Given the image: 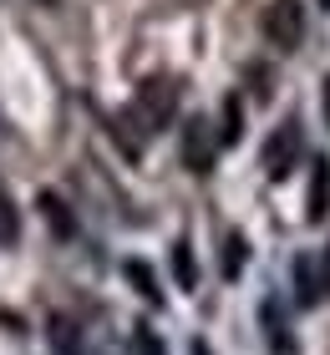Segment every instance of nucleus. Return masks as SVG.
Listing matches in <instances>:
<instances>
[{
    "label": "nucleus",
    "mask_w": 330,
    "mask_h": 355,
    "mask_svg": "<svg viewBox=\"0 0 330 355\" xmlns=\"http://www.w3.org/2000/svg\"><path fill=\"white\" fill-rule=\"evenodd\" d=\"M173 274H178V284H183V289H198V264H193L188 239H178V244H173Z\"/></svg>",
    "instance_id": "nucleus-7"
},
{
    "label": "nucleus",
    "mask_w": 330,
    "mask_h": 355,
    "mask_svg": "<svg viewBox=\"0 0 330 355\" xmlns=\"http://www.w3.org/2000/svg\"><path fill=\"white\" fill-rule=\"evenodd\" d=\"M173 112H178V82L173 76H147L127 107V122H138V132H158V127L173 122Z\"/></svg>",
    "instance_id": "nucleus-1"
},
{
    "label": "nucleus",
    "mask_w": 330,
    "mask_h": 355,
    "mask_svg": "<svg viewBox=\"0 0 330 355\" xmlns=\"http://www.w3.org/2000/svg\"><path fill=\"white\" fill-rule=\"evenodd\" d=\"M320 10H330V0H320Z\"/></svg>",
    "instance_id": "nucleus-18"
},
{
    "label": "nucleus",
    "mask_w": 330,
    "mask_h": 355,
    "mask_svg": "<svg viewBox=\"0 0 330 355\" xmlns=\"http://www.w3.org/2000/svg\"><path fill=\"white\" fill-rule=\"evenodd\" d=\"M138 355H168V350H163V340H158V335L147 330V325L138 330Z\"/></svg>",
    "instance_id": "nucleus-14"
},
{
    "label": "nucleus",
    "mask_w": 330,
    "mask_h": 355,
    "mask_svg": "<svg viewBox=\"0 0 330 355\" xmlns=\"http://www.w3.org/2000/svg\"><path fill=\"white\" fill-rule=\"evenodd\" d=\"M325 127H330V76H325Z\"/></svg>",
    "instance_id": "nucleus-16"
},
{
    "label": "nucleus",
    "mask_w": 330,
    "mask_h": 355,
    "mask_svg": "<svg viewBox=\"0 0 330 355\" xmlns=\"http://www.w3.org/2000/svg\"><path fill=\"white\" fill-rule=\"evenodd\" d=\"M300 153H305V137H300V122L290 117V122L274 127L270 142H264V173H270L274 183H279V178H290V168L300 163Z\"/></svg>",
    "instance_id": "nucleus-3"
},
{
    "label": "nucleus",
    "mask_w": 330,
    "mask_h": 355,
    "mask_svg": "<svg viewBox=\"0 0 330 355\" xmlns=\"http://www.w3.org/2000/svg\"><path fill=\"white\" fill-rule=\"evenodd\" d=\"M15 234H21V208L10 203L6 188H0V244H15Z\"/></svg>",
    "instance_id": "nucleus-9"
},
{
    "label": "nucleus",
    "mask_w": 330,
    "mask_h": 355,
    "mask_svg": "<svg viewBox=\"0 0 330 355\" xmlns=\"http://www.w3.org/2000/svg\"><path fill=\"white\" fill-rule=\"evenodd\" d=\"M259 26H264V41L274 51H295L305 41V0H270Z\"/></svg>",
    "instance_id": "nucleus-2"
},
{
    "label": "nucleus",
    "mask_w": 330,
    "mask_h": 355,
    "mask_svg": "<svg viewBox=\"0 0 330 355\" xmlns=\"http://www.w3.org/2000/svg\"><path fill=\"white\" fill-rule=\"evenodd\" d=\"M41 208H46V214H51V223H56L61 234H72V214H66V203H56L51 193H46V198H41Z\"/></svg>",
    "instance_id": "nucleus-12"
},
{
    "label": "nucleus",
    "mask_w": 330,
    "mask_h": 355,
    "mask_svg": "<svg viewBox=\"0 0 330 355\" xmlns=\"http://www.w3.org/2000/svg\"><path fill=\"white\" fill-rule=\"evenodd\" d=\"M213 153H219V137L204 117H188L183 122V168L188 173H208L213 168Z\"/></svg>",
    "instance_id": "nucleus-4"
},
{
    "label": "nucleus",
    "mask_w": 330,
    "mask_h": 355,
    "mask_svg": "<svg viewBox=\"0 0 330 355\" xmlns=\"http://www.w3.org/2000/svg\"><path fill=\"white\" fill-rule=\"evenodd\" d=\"M213 137H219V148H234V142L244 137V102L234 92H229L224 107H219V132H213Z\"/></svg>",
    "instance_id": "nucleus-6"
},
{
    "label": "nucleus",
    "mask_w": 330,
    "mask_h": 355,
    "mask_svg": "<svg viewBox=\"0 0 330 355\" xmlns=\"http://www.w3.org/2000/svg\"><path fill=\"white\" fill-rule=\"evenodd\" d=\"M193 355H208V345H204V340H193Z\"/></svg>",
    "instance_id": "nucleus-17"
},
{
    "label": "nucleus",
    "mask_w": 330,
    "mask_h": 355,
    "mask_svg": "<svg viewBox=\"0 0 330 355\" xmlns=\"http://www.w3.org/2000/svg\"><path fill=\"white\" fill-rule=\"evenodd\" d=\"M51 330H56V335H51V340H56V350H66V355H81V345H76V335H72V325H66V320H56Z\"/></svg>",
    "instance_id": "nucleus-13"
},
{
    "label": "nucleus",
    "mask_w": 330,
    "mask_h": 355,
    "mask_svg": "<svg viewBox=\"0 0 330 355\" xmlns=\"http://www.w3.org/2000/svg\"><path fill=\"white\" fill-rule=\"evenodd\" d=\"M325 214H330V163L320 157L315 173H310V203H305V218H310V223H320Z\"/></svg>",
    "instance_id": "nucleus-5"
},
{
    "label": "nucleus",
    "mask_w": 330,
    "mask_h": 355,
    "mask_svg": "<svg viewBox=\"0 0 330 355\" xmlns=\"http://www.w3.org/2000/svg\"><path fill=\"white\" fill-rule=\"evenodd\" d=\"M229 254H224V274H229V279H234V274L244 269V239L239 234H229V244H224Z\"/></svg>",
    "instance_id": "nucleus-11"
},
{
    "label": "nucleus",
    "mask_w": 330,
    "mask_h": 355,
    "mask_svg": "<svg viewBox=\"0 0 330 355\" xmlns=\"http://www.w3.org/2000/svg\"><path fill=\"white\" fill-rule=\"evenodd\" d=\"M46 6H51V0H46Z\"/></svg>",
    "instance_id": "nucleus-19"
},
{
    "label": "nucleus",
    "mask_w": 330,
    "mask_h": 355,
    "mask_svg": "<svg viewBox=\"0 0 330 355\" xmlns=\"http://www.w3.org/2000/svg\"><path fill=\"white\" fill-rule=\"evenodd\" d=\"M122 274H127L132 284H138V295H147L153 304H163V295H158V279H153V269H147V264H138V259H127V264H122Z\"/></svg>",
    "instance_id": "nucleus-8"
},
{
    "label": "nucleus",
    "mask_w": 330,
    "mask_h": 355,
    "mask_svg": "<svg viewBox=\"0 0 330 355\" xmlns=\"http://www.w3.org/2000/svg\"><path fill=\"white\" fill-rule=\"evenodd\" d=\"M320 289H325V295H330V244L320 249Z\"/></svg>",
    "instance_id": "nucleus-15"
},
{
    "label": "nucleus",
    "mask_w": 330,
    "mask_h": 355,
    "mask_svg": "<svg viewBox=\"0 0 330 355\" xmlns=\"http://www.w3.org/2000/svg\"><path fill=\"white\" fill-rule=\"evenodd\" d=\"M295 284H300V304L320 300V279H315V264L310 259H295Z\"/></svg>",
    "instance_id": "nucleus-10"
}]
</instances>
